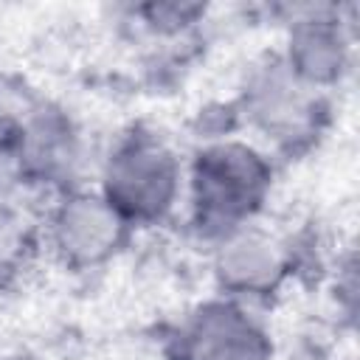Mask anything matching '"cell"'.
Listing matches in <instances>:
<instances>
[{"instance_id": "obj_2", "label": "cell", "mask_w": 360, "mask_h": 360, "mask_svg": "<svg viewBox=\"0 0 360 360\" xmlns=\"http://www.w3.org/2000/svg\"><path fill=\"white\" fill-rule=\"evenodd\" d=\"M98 194L129 228L155 225L174 211L183 194V163L163 138L135 129L107 155Z\"/></svg>"}, {"instance_id": "obj_3", "label": "cell", "mask_w": 360, "mask_h": 360, "mask_svg": "<svg viewBox=\"0 0 360 360\" xmlns=\"http://www.w3.org/2000/svg\"><path fill=\"white\" fill-rule=\"evenodd\" d=\"M174 360H273L264 323L242 301L211 298L191 309L172 340Z\"/></svg>"}, {"instance_id": "obj_8", "label": "cell", "mask_w": 360, "mask_h": 360, "mask_svg": "<svg viewBox=\"0 0 360 360\" xmlns=\"http://www.w3.org/2000/svg\"><path fill=\"white\" fill-rule=\"evenodd\" d=\"M76 132L56 110H37L17 132L20 166L37 180H62L76 163Z\"/></svg>"}, {"instance_id": "obj_4", "label": "cell", "mask_w": 360, "mask_h": 360, "mask_svg": "<svg viewBox=\"0 0 360 360\" xmlns=\"http://www.w3.org/2000/svg\"><path fill=\"white\" fill-rule=\"evenodd\" d=\"M129 236L124 217L98 191H68L48 219L53 253L73 270L107 264Z\"/></svg>"}, {"instance_id": "obj_5", "label": "cell", "mask_w": 360, "mask_h": 360, "mask_svg": "<svg viewBox=\"0 0 360 360\" xmlns=\"http://www.w3.org/2000/svg\"><path fill=\"white\" fill-rule=\"evenodd\" d=\"M248 121L281 146H292L318 132L323 115L321 90L295 79L281 59L256 68L242 98Z\"/></svg>"}, {"instance_id": "obj_1", "label": "cell", "mask_w": 360, "mask_h": 360, "mask_svg": "<svg viewBox=\"0 0 360 360\" xmlns=\"http://www.w3.org/2000/svg\"><path fill=\"white\" fill-rule=\"evenodd\" d=\"M273 188V166L264 152L245 141L202 146L188 169L194 225L219 239L253 222Z\"/></svg>"}, {"instance_id": "obj_6", "label": "cell", "mask_w": 360, "mask_h": 360, "mask_svg": "<svg viewBox=\"0 0 360 360\" xmlns=\"http://www.w3.org/2000/svg\"><path fill=\"white\" fill-rule=\"evenodd\" d=\"M211 270L222 295L245 304L248 298L273 295L284 284L290 253L278 236L248 222L217 239Z\"/></svg>"}, {"instance_id": "obj_7", "label": "cell", "mask_w": 360, "mask_h": 360, "mask_svg": "<svg viewBox=\"0 0 360 360\" xmlns=\"http://www.w3.org/2000/svg\"><path fill=\"white\" fill-rule=\"evenodd\" d=\"M284 68L315 90L338 84L352 65V37L335 6H307L292 17Z\"/></svg>"}, {"instance_id": "obj_9", "label": "cell", "mask_w": 360, "mask_h": 360, "mask_svg": "<svg viewBox=\"0 0 360 360\" xmlns=\"http://www.w3.org/2000/svg\"><path fill=\"white\" fill-rule=\"evenodd\" d=\"M138 17L158 34H180L188 25H194L200 17H205V6L191 3H152L141 6Z\"/></svg>"}]
</instances>
